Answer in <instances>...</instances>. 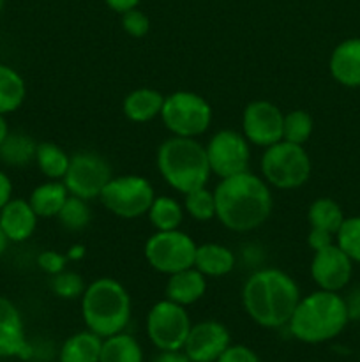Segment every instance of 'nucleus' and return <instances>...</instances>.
<instances>
[{
	"label": "nucleus",
	"instance_id": "1",
	"mask_svg": "<svg viewBox=\"0 0 360 362\" xmlns=\"http://www.w3.org/2000/svg\"><path fill=\"white\" fill-rule=\"evenodd\" d=\"M214 197L215 218L224 228L239 233L260 228L270 218L274 207L268 184L249 170L221 179Z\"/></svg>",
	"mask_w": 360,
	"mask_h": 362
},
{
	"label": "nucleus",
	"instance_id": "2",
	"mask_svg": "<svg viewBox=\"0 0 360 362\" xmlns=\"http://www.w3.org/2000/svg\"><path fill=\"white\" fill-rule=\"evenodd\" d=\"M300 299L302 297L295 279L274 267L254 271L242 288L244 310L251 320L265 329L288 325Z\"/></svg>",
	"mask_w": 360,
	"mask_h": 362
},
{
	"label": "nucleus",
	"instance_id": "3",
	"mask_svg": "<svg viewBox=\"0 0 360 362\" xmlns=\"http://www.w3.org/2000/svg\"><path fill=\"white\" fill-rule=\"evenodd\" d=\"M348 322L344 297L339 292L316 290L300 299L288 329L299 341L318 345L341 334Z\"/></svg>",
	"mask_w": 360,
	"mask_h": 362
},
{
	"label": "nucleus",
	"instance_id": "4",
	"mask_svg": "<svg viewBox=\"0 0 360 362\" xmlns=\"http://www.w3.org/2000/svg\"><path fill=\"white\" fill-rule=\"evenodd\" d=\"M131 296L126 286L113 278H99L87 285L81 296V317L88 331L102 339L124 332L129 325Z\"/></svg>",
	"mask_w": 360,
	"mask_h": 362
},
{
	"label": "nucleus",
	"instance_id": "5",
	"mask_svg": "<svg viewBox=\"0 0 360 362\" xmlns=\"http://www.w3.org/2000/svg\"><path fill=\"white\" fill-rule=\"evenodd\" d=\"M155 161L166 184L182 194L207 186L212 175L207 148L194 138H168L159 145Z\"/></svg>",
	"mask_w": 360,
	"mask_h": 362
},
{
	"label": "nucleus",
	"instance_id": "6",
	"mask_svg": "<svg viewBox=\"0 0 360 362\" xmlns=\"http://www.w3.org/2000/svg\"><path fill=\"white\" fill-rule=\"evenodd\" d=\"M260 168L268 186L289 191L299 189L309 180L313 166L304 145L281 140L265 148Z\"/></svg>",
	"mask_w": 360,
	"mask_h": 362
},
{
	"label": "nucleus",
	"instance_id": "7",
	"mask_svg": "<svg viewBox=\"0 0 360 362\" xmlns=\"http://www.w3.org/2000/svg\"><path fill=\"white\" fill-rule=\"evenodd\" d=\"M161 119L173 136L196 138L210 127L212 106L196 92L176 90L164 98Z\"/></svg>",
	"mask_w": 360,
	"mask_h": 362
},
{
	"label": "nucleus",
	"instance_id": "8",
	"mask_svg": "<svg viewBox=\"0 0 360 362\" xmlns=\"http://www.w3.org/2000/svg\"><path fill=\"white\" fill-rule=\"evenodd\" d=\"M198 244L182 230L155 232L147 239L143 247L145 260L161 274H175L184 269L194 267Z\"/></svg>",
	"mask_w": 360,
	"mask_h": 362
},
{
	"label": "nucleus",
	"instance_id": "9",
	"mask_svg": "<svg viewBox=\"0 0 360 362\" xmlns=\"http://www.w3.org/2000/svg\"><path fill=\"white\" fill-rule=\"evenodd\" d=\"M154 198L150 180L141 175H122L106 184L99 200L116 218L136 219L147 214Z\"/></svg>",
	"mask_w": 360,
	"mask_h": 362
},
{
	"label": "nucleus",
	"instance_id": "10",
	"mask_svg": "<svg viewBox=\"0 0 360 362\" xmlns=\"http://www.w3.org/2000/svg\"><path fill=\"white\" fill-rule=\"evenodd\" d=\"M191 327L186 306L169 299L155 303L147 315V336L157 350H182Z\"/></svg>",
	"mask_w": 360,
	"mask_h": 362
},
{
	"label": "nucleus",
	"instance_id": "11",
	"mask_svg": "<svg viewBox=\"0 0 360 362\" xmlns=\"http://www.w3.org/2000/svg\"><path fill=\"white\" fill-rule=\"evenodd\" d=\"M112 179V168L102 156L80 151L71 156L69 168L62 182L66 184L69 194L88 202L101 197L102 189Z\"/></svg>",
	"mask_w": 360,
	"mask_h": 362
},
{
	"label": "nucleus",
	"instance_id": "12",
	"mask_svg": "<svg viewBox=\"0 0 360 362\" xmlns=\"http://www.w3.org/2000/svg\"><path fill=\"white\" fill-rule=\"evenodd\" d=\"M207 158L212 173L219 179L236 175L249 170L251 144L235 129H221L207 144Z\"/></svg>",
	"mask_w": 360,
	"mask_h": 362
},
{
	"label": "nucleus",
	"instance_id": "13",
	"mask_svg": "<svg viewBox=\"0 0 360 362\" xmlns=\"http://www.w3.org/2000/svg\"><path fill=\"white\" fill-rule=\"evenodd\" d=\"M284 113L265 99L251 101L242 113V134L251 145L267 148L282 140Z\"/></svg>",
	"mask_w": 360,
	"mask_h": 362
},
{
	"label": "nucleus",
	"instance_id": "14",
	"mask_svg": "<svg viewBox=\"0 0 360 362\" xmlns=\"http://www.w3.org/2000/svg\"><path fill=\"white\" fill-rule=\"evenodd\" d=\"M352 274L353 260L335 243L314 251L311 260V278L320 290L341 292L348 286Z\"/></svg>",
	"mask_w": 360,
	"mask_h": 362
},
{
	"label": "nucleus",
	"instance_id": "15",
	"mask_svg": "<svg viewBox=\"0 0 360 362\" xmlns=\"http://www.w3.org/2000/svg\"><path fill=\"white\" fill-rule=\"evenodd\" d=\"M229 345L232 336L226 325L217 320H203L191 327L182 350L193 362H215Z\"/></svg>",
	"mask_w": 360,
	"mask_h": 362
},
{
	"label": "nucleus",
	"instance_id": "16",
	"mask_svg": "<svg viewBox=\"0 0 360 362\" xmlns=\"http://www.w3.org/2000/svg\"><path fill=\"white\" fill-rule=\"evenodd\" d=\"M30 356L25 324L16 304L7 297L0 296V357H21Z\"/></svg>",
	"mask_w": 360,
	"mask_h": 362
},
{
	"label": "nucleus",
	"instance_id": "17",
	"mask_svg": "<svg viewBox=\"0 0 360 362\" xmlns=\"http://www.w3.org/2000/svg\"><path fill=\"white\" fill-rule=\"evenodd\" d=\"M39 216L35 214L28 200L13 198L0 211V228L4 230L9 243H25L34 235Z\"/></svg>",
	"mask_w": 360,
	"mask_h": 362
},
{
	"label": "nucleus",
	"instance_id": "18",
	"mask_svg": "<svg viewBox=\"0 0 360 362\" xmlns=\"http://www.w3.org/2000/svg\"><path fill=\"white\" fill-rule=\"evenodd\" d=\"M332 78L344 87H360V37L339 42L328 60Z\"/></svg>",
	"mask_w": 360,
	"mask_h": 362
},
{
	"label": "nucleus",
	"instance_id": "19",
	"mask_svg": "<svg viewBox=\"0 0 360 362\" xmlns=\"http://www.w3.org/2000/svg\"><path fill=\"white\" fill-rule=\"evenodd\" d=\"M205 292H207V278L196 267L175 272L166 283V299L180 306H191L198 303Z\"/></svg>",
	"mask_w": 360,
	"mask_h": 362
},
{
	"label": "nucleus",
	"instance_id": "20",
	"mask_svg": "<svg viewBox=\"0 0 360 362\" xmlns=\"http://www.w3.org/2000/svg\"><path fill=\"white\" fill-rule=\"evenodd\" d=\"M162 105H164V95L155 88L141 87L134 88L124 98V115L127 120L134 124H145L154 120L155 117H161Z\"/></svg>",
	"mask_w": 360,
	"mask_h": 362
},
{
	"label": "nucleus",
	"instance_id": "21",
	"mask_svg": "<svg viewBox=\"0 0 360 362\" xmlns=\"http://www.w3.org/2000/svg\"><path fill=\"white\" fill-rule=\"evenodd\" d=\"M236 257L229 247L217 243H207L198 246L194 257V267L205 278H222L235 269Z\"/></svg>",
	"mask_w": 360,
	"mask_h": 362
},
{
	"label": "nucleus",
	"instance_id": "22",
	"mask_svg": "<svg viewBox=\"0 0 360 362\" xmlns=\"http://www.w3.org/2000/svg\"><path fill=\"white\" fill-rule=\"evenodd\" d=\"M102 338L92 331H81L69 336L60 346V362H99Z\"/></svg>",
	"mask_w": 360,
	"mask_h": 362
},
{
	"label": "nucleus",
	"instance_id": "23",
	"mask_svg": "<svg viewBox=\"0 0 360 362\" xmlns=\"http://www.w3.org/2000/svg\"><path fill=\"white\" fill-rule=\"evenodd\" d=\"M67 197H69V191L62 180H48V182L34 187L30 198H28V204L32 205L39 218H56L62 205L66 204Z\"/></svg>",
	"mask_w": 360,
	"mask_h": 362
},
{
	"label": "nucleus",
	"instance_id": "24",
	"mask_svg": "<svg viewBox=\"0 0 360 362\" xmlns=\"http://www.w3.org/2000/svg\"><path fill=\"white\" fill-rule=\"evenodd\" d=\"M37 141L25 133H11L0 145V161L13 168H25L35 161Z\"/></svg>",
	"mask_w": 360,
	"mask_h": 362
},
{
	"label": "nucleus",
	"instance_id": "25",
	"mask_svg": "<svg viewBox=\"0 0 360 362\" xmlns=\"http://www.w3.org/2000/svg\"><path fill=\"white\" fill-rule=\"evenodd\" d=\"M27 98V83L14 67L0 64V113L7 115L23 105Z\"/></svg>",
	"mask_w": 360,
	"mask_h": 362
},
{
	"label": "nucleus",
	"instance_id": "26",
	"mask_svg": "<svg viewBox=\"0 0 360 362\" xmlns=\"http://www.w3.org/2000/svg\"><path fill=\"white\" fill-rule=\"evenodd\" d=\"M99 362H143V349L134 336L119 332L102 339Z\"/></svg>",
	"mask_w": 360,
	"mask_h": 362
},
{
	"label": "nucleus",
	"instance_id": "27",
	"mask_svg": "<svg viewBox=\"0 0 360 362\" xmlns=\"http://www.w3.org/2000/svg\"><path fill=\"white\" fill-rule=\"evenodd\" d=\"M71 156L62 147L52 141H41L35 151V165L39 172L49 180H62L69 168Z\"/></svg>",
	"mask_w": 360,
	"mask_h": 362
},
{
	"label": "nucleus",
	"instance_id": "28",
	"mask_svg": "<svg viewBox=\"0 0 360 362\" xmlns=\"http://www.w3.org/2000/svg\"><path fill=\"white\" fill-rule=\"evenodd\" d=\"M184 205L172 197H155L147 216L155 232L179 230L184 221Z\"/></svg>",
	"mask_w": 360,
	"mask_h": 362
},
{
	"label": "nucleus",
	"instance_id": "29",
	"mask_svg": "<svg viewBox=\"0 0 360 362\" xmlns=\"http://www.w3.org/2000/svg\"><path fill=\"white\" fill-rule=\"evenodd\" d=\"M307 219H309L311 228H320L335 235L337 230L341 228L342 221H344V214H342L341 205L335 200L318 198L311 204L309 211H307Z\"/></svg>",
	"mask_w": 360,
	"mask_h": 362
},
{
	"label": "nucleus",
	"instance_id": "30",
	"mask_svg": "<svg viewBox=\"0 0 360 362\" xmlns=\"http://www.w3.org/2000/svg\"><path fill=\"white\" fill-rule=\"evenodd\" d=\"M56 219H59L60 226L67 232H81V230L90 225L92 212L87 200L69 194L66 204L62 205L60 212L56 214Z\"/></svg>",
	"mask_w": 360,
	"mask_h": 362
},
{
	"label": "nucleus",
	"instance_id": "31",
	"mask_svg": "<svg viewBox=\"0 0 360 362\" xmlns=\"http://www.w3.org/2000/svg\"><path fill=\"white\" fill-rule=\"evenodd\" d=\"M313 129V117H311L306 110H292V112L284 113L282 140L292 141V144L296 145H304L309 141Z\"/></svg>",
	"mask_w": 360,
	"mask_h": 362
},
{
	"label": "nucleus",
	"instance_id": "32",
	"mask_svg": "<svg viewBox=\"0 0 360 362\" xmlns=\"http://www.w3.org/2000/svg\"><path fill=\"white\" fill-rule=\"evenodd\" d=\"M184 211L196 221H210L215 218V197L214 191L207 186L198 187L191 193L184 194Z\"/></svg>",
	"mask_w": 360,
	"mask_h": 362
},
{
	"label": "nucleus",
	"instance_id": "33",
	"mask_svg": "<svg viewBox=\"0 0 360 362\" xmlns=\"http://www.w3.org/2000/svg\"><path fill=\"white\" fill-rule=\"evenodd\" d=\"M335 244L353 262L360 264V216L344 218L341 228L335 233Z\"/></svg>",
	"mask_w": 360,
	"mask_h": 362
},
{
	"label": "nucleus",
	"instance_id": "34",
	"mask_svg": "<svg viewBox=\"0 0 360 362\" xmlns=\"http://www.w3.org/2000/svg\"><path fill=\"white\" fill-rule=\"evenodd\" d=\"M85 281L78 272L74 271H62L59 274L52 276V290L56 297L66 300L78 299L85 292Z\"/></svg>",
	"mask_w": 360,
	"mask_h": 362
},
{
	"label": "nucleus",
	"instance_id": "35",
	"mask_svg": "<svg viewBox=\"0 0 360 362\" xmlns=\"http://www.w3.org/2000/svg\"><path fill=\"white\" fill-rule=\"evenodd\" d=\"M122 28L131 37H145L148 30H150V20H148V16L143 11L136 7V9H131L122 14Z\"/></svg>",
	"mask_w": 360,
	"mask_h": 362
},
{
	"label": "nucleus",
	"instance_id": "36",
	"mask_svg": "<svg viewBox=\"0 0 360 362\" xmlns=\"http://www.w3.org/2000/svg\"><path fill=\"white\" fill-rule=\"evenodd\" d=\"M69 262L67 255L59 253V251H53V250H46L42 251L41 255L37 257V265L41 271H44L46 274L49 276H55L59 272L66 271V264Z\"/></svg>",
	"mask_w": 360,
	"mask_h": 362
},
{
	"label": "nucleus",
	"instance_id": "37",
	"mask_svg": "<svg viewBox=\"0 0 360 362\" xmlns=\"http://www.w3.org/2000/svg\"><path fill=\"white\" fill-rule=\"evenodd\" d=\"M215 362H260V357L246 345H229Z\"/></svg>",
	"mask_w": 360,
	"mask_h": 362
},
{
	"label": "nucleus",
	"instance_id": "38",
	"mask_svg": "<svg viewBox=\"0 0 360 362\" xmlns=\"http://www.w3.org/2000/svg\"><path fill=\"white\" fill-rule=\"evenodd\" d=\"M335 243V235H332L330 232H325L320 228H311L309 235H307V244L313 251L323 250V247L330 246Z\"/></svg>",
	"mask_w": 360,
	"mask_h": 362
},
{
	"label": "nucleus",
	"instance_id": "39",
	"mask_svg": "<svg viewBox=\"0 0 360 362\" xmlns=\"http://www.w3.org/2000/svg\"><path fill=\"white\" fill-rule=\"evenodd\" d=\"M346 310H348L349 320L360 322V286L353 288L348 296L344 297Z\"/></svg>",
	"mask_w": 360,
	"mask_h": 362
},
{
	"label": "nucleus",
	"instance_id": "40",
	"mask_svg": "<svg viewBox=\"0 0 360 362\" xmlns=\"http://www.w3.org/2000/svg\"><path fill=\"white\" fill-rule=\"evenodd\" d=\"M13 200V182L9 175L0 170V211Z\"/></svg>",
	"mask_w": 360,
	"mask_h": 362
},
{
	"label": "nucleus",
	"instance_id": "41",
	"mask_svg": "<svg viewBox=\"0 0 360 362\" xmlns=\"http://www.w3.org/2000/svg\"><path fill=\"white\" fill-rule=\"evenodd\" d=\"M152 362H193L184 354V350H159Z\"/></svg>",
	"mask_w": 360,
	"mask_h": 362
},
{
	"label": "nucleus",
	"instance_id": "42",
	"mask_svg": "<svg viewBox=\"0 0 360 362\" xmlns=\"http://www.w3.org/2000/svg\"><path fill=\"white\" fill-rule=\"evenodd\" d=\"M104 2L112 11H115V13L119 14H124L131 9H136L138 4H140L141 0H104Z\"/></svg>",
	"mask_w": 360,
	"mask_h": 362
},
{
	"label": "nucleus",
	"instance_id": "43",
	"mask_svg": "<svg viewBox=\"0 0 360 362\" xmlns=\"http://www.w3.org/2000/svg\"><path fill=\"white\" fill-rule=\"evenodd\" d=\"M66 255L71 262L81 260V258L85 257V246H81V244H74V246L69 247V251H67Z\"/></svg>",
	"mask_w": 360,
	"mask_h": 362
},
{
	"label": "nucleus",
	"instance_id": "44",
	"mask_svg": "<svg viewBox=\"0 0 360 362\" xmlns=\"http://www.w3.org/2000/svg\"><path fill=\"white\" fill-rule=\"evenodd\" d=\"M9 134V126H7V120L6 117L0 113V145H2V141L6 140V136Z\"/></svg>",
	"mask_w": 360,
	"mask_h": 362
},
{
	"label": "nucleus",
	"instance_id": "45",
	"mask_svg": "<svg viewBox=\"0 0 360 362\" xmlns=\"http://www.w3.org/2000/svg\"><path fill=\"white\" fill-rule=\"evenodd\" d=\"M7 244H9V239H7V237H6V233H4V230L0 228V257H2V255L6 253Z\"/></svg>",
	"mask_w": 360,
	"mask_h": 362
},
{
	"label": "nucleus",
	"instance_id": "46",
	"mask_svg": "<svg viewBox=\"0 0 360 362\" xmlns=\"http://www.w3.org/2000/svg\"><path fill=\"white\" fill-rule=\"evenodd\" d=\"M2 9H4V0H0V13H2Z\"/></svg>",
	"mask_w": 360,
	"mask_h": 362
}]
</instances>
